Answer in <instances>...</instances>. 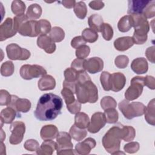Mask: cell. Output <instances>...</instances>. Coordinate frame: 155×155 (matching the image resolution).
Returning a JSON list of instances; mask_svg holds the SVG:
<instances>
[{"label": "cell", "instance_id": "cell-17", "mask_svg": "<svg viewBox=\"0 0 155 155\" xmlns=\"http://www.w3.org/2000/svg\"><path fill=\"white\" fill-rule=\"evenodd\" d=\"M96 140L92 137H88L75 146V151L78 154H88L91 150L96 147Z\"/></svg>", "mask_w": 155, "mask_h": 155}, {"label": "cell", "instance_id": "cell-44", "mask_svg": "<svg viewBox=\"0 0 155 155\" xmlns=\"http://www.w3.org/2000/svg\"><path fill=\"white\" fill-rule=\"evenodd\" d=\"M85 59L76 58L73 61L71 64V67L74 69L76 71L79 72L82 71H85Z\"/></svg>", "mask_w": 155, "mask_h": 155}, {"label": "cell", "instance_id": "cell-5", "mask_svg": "<svg viewBox=\"0 0 155 155\" xmlns=\"http://www.w3.org/2000/svg\"><path fill=\"white\" fill-rule=\"evenodd\" d=\"M121 124L114 125L105 134L102 139L104 148L105 150L114 154L120 150L121 142Z\"/></svg>", "mask_w": 155, "mask_h": 155}, {"label": "cell", "instance_id": "cell-32", "mask_svg": "<svg viewBox=\"0 0 155 155\" xmlns=\"http://www.w3.org/2000/svg\"><path fill=\"white\" fill-rule=\"evenodd\" d=\"M136 136L135 129L128 125H121V139L125 142L133 140Z\"/></svg>", "mask_w": 155, "mask_h": 155}, {"label": "cell", "instance_id": "cell-52", "mask_svg": "<svg viewBox=\"0 0 155 155\" xmlns=\"http://www.w3.org/2000/svg\"><path fill=\"white\" fill-rule=\"evenodd\" d=\"M86 41L84 40L82 36H78L72 39L71 41V46L73 48H78L82 45H85Z\"/></svg>", "mask_w": 155, "mask_h": 155}, {"label": "cell", "instance_id": "cell-8", "mask_svg": "<svg viewBox=\"0 0 155 155\" xmlns=\"http://www.w3.org/2000/svg\"><path fill=\"white\" fill-rule=\"evenodd\" d=\"M21 78L25 80H31L33 78L42 77L47 74L46 70L39 65H23L19 70Z\"/></svg>", "mask_w": 155, "mask_h": 155}, {"label": "cell", "instance_id": "cell-14", "mask_svg": "<svg viewBox=\"0 0 155 155\" xmlns=\"http://www.w3.org/2000/svg\"><path fill=\"white\" fill-rule=\"evenodd\" d=\"M71 137L69 133L61 131L59 132L56 137V153L67 149L73 148V145L71 141Z\"/></svg>", "mask_w": 155, "mask_h": 155}, {"label": "cell", "instance_id": "cell-13", "mask_svg": "<svg viewBox=\"0 0 155 155\" xmlns=\"http://www.w3.org/2000/svg\"><path fill=\"white\" fill-rule=\"evenodd\" d=\"M17 31L13 26V19L7 18L0 25V41H3L14 36Z\"/></svg>", "mask_w": 155, "mask_h": 155}, {"label": "cell", "instance_id": "cell-29", "mask_svg": "<svg viewBox=\"0 0 155 155\" xmlns=\"http://www.w3.org/2000/svg\"><path fill=\"white\" fill-rule=\"evenodd\" d=\"M133 27V19L131 15H125L122 17L118 23L117 28L120 32H127Z\"/></svg>", "mask_w": 155, "mask_h": 155}, {"label": "cell", "instance_id": "cell-39", "mask_svg": "<svg viewBox=\"0 0 155 155\" xmlns=\"http://www.w3.org/2000/svg\"><path fill=\"white\" fill-rule=\"evenodd\" d=\"M101 108L105 110L108 108H115L117 106V102L115 99L110 96H104L101 101L100 102Z\"/></svg>", "mask_w": 155, "mask_h": 155}, {"label": "cell", "instance_id": "cell-11", "mask_svg": "<svg viewBox=\"0 0 155 155\" xmlns=\"http://www.w3.org/2000/svg\"><path fill=\"white\" fill-rule=\"evenodd\" d=\"M7 107L13 108L17 113L18 117H21V113H27L31 108L30 101L25 98H19L16 95H12L11 101Z\"/></svg>", "mask_w": 155, "mask_h": 155}, {"label": "cell", "instance_id": "cell-12", "mask_svg": "<svg viewBox=\"0 0 155 155\" xmlns=\"http://www.w3.org/2000/svg\"><path fill=\"white\" fill-rule=\"evenodd\" d=\"M106 118L104 113L101 112L94 113L90 121L88 131L91 133H96L100 131L106 124Z\"/></svg>", "mask_w": 155, "mask_h": 155}, {"label": "cell", "instance_id": "cell-16", "mask_svg": "<svg viewBox=\"0 0 155 155\" xmlns=\"http://www.w3.org/2000/svg\"><path fill=\"white\" fill-rule=\"evenodd\" d=\"M126 83V78L125 75L120 72L114 73L110 77V88L114 92L120 91L124 87Z\"/></svg>", "mask_w": 155, "mask_h": 155}, {"label": "cell", "instance_id": "cell-48", "mask_svg": "<svg viewBox=\"0 0 155 155\" xmlns=\"http://www.w3.org/2000/svg\"><path fill=\"white\" fill-rule=\"evenodd\" d=\"M129 62V58L126 55H119L114 59L115 65L119 68H125Z\"/></svg>", "mask_w": 155, "mask_h": 155}, {"label": "cell", "instance_id": "cell-31", "mask_svg": "<svg viewBox=\"0 0 155 155\" xmlns=\"http://www.w3.org/2000/svg\"><path fill=\"white\" fill-rule=\"evenodd\" d=\"M69 134L72 139L76 141H81L83 140L87 134V131L84 128H81L73 124L70 130Z\"/></svg>", "mask_w": 155, "mask_h": 155}, {"label": "cell", "instance_id": "cell-54", "mask_svg": "<svg viewBox=\"0 0 155 155\" xmlns=\"http://www.w3.org/2000/svg\"><path fill=\"white\" fill-rule=\"evenodd\" d=\"M144 85L151 90L155 89V79L152 76L147 75L144 77Z\"/></svg>", "mask_w": 155, "mask_h": 155}, {"label": "cell", "instance_id": "cell-20", "mask_svg": "<svg viewBox=\"0 0 155 155\" xmlns=\"http://www.w3.org/2000/svg\"><path fill=\"white\" fill-rule=\"evenodd\" d=\"M131 70L136 74H144L147 72L148 64L144 58H137L134 59L131 64Z\"/></svg>", "mask_w": 155, "mask_h": 155}, {"label": "cell", "instance_id": "cell-56", "mask_svg": "<svg viewBox=\"0 0 155 155\" xmlns=\"http://www.w3.org/2000/svg\"><path fill=\"white\" fill-rule=\"evenodd\" d=\"M154 46H151L147 48L145 51V55L147 58L151 63H154Z\"/></svg>", "mask_w": 155, "mask_h": 155}, {"label": "cell", "instance_id": "cell-22", "mask_svg": "<svg viewBox=\"0 0 155 155\" xmlns=\"http://www.w3.org/2000/svg\"><path fill=\"white\" fill-rule=\"evenodd\" d=\"M38 86L41 91L51 90L56 87V81L52 76L46 74L38 81Z\"/></svg>", "mask_w": 155, "mask_h": 155}, {"label": "cell", "instance_id": "cell-34", "mask_svg": "<svg viewBox=\"0 0 155 155\" xmlns=\"http://www.w3.org/2000/svg\"><path fill=\"white\" fill-rule=\"evenodd\" d=\"M50 38L54 42H60L65 38V32L59 27H54L50 32Z\"/></svg>", "mask_w": 155, "mask_h": 155}, {"label": "cell", "instance_id": "cell-45", "mask_svg": "<svg viewBox=\"0 0 155 155\" xmlns=\"http://www.w3.org/2000/svg\"><path fill=\"white\" fill-rule=\"evenodd\" d=\"M155 1L154 0L150 1L148 4L147 5L146 8L143 10L142 14L147 18H151L155 16Z\"/></svg>", "mask_w": 155, "mask_h": 155}, {"label": "cell", "instance_id": "cell-6", "mask_svg": "<svg viewBox=\"0 0 155 155\" xmlns=\"http://www.w3.org/2000/svg\"><path fill=\"white\" fill-rule=\"evenodd\" d=\"M119 109L127 119H132L136 117L142 116L146 109L145 105L139 102L130 103L129 101L124 99L119 103Z\"/></svg>", "mask_w": 155, "mask_h": 155}, {"label": "cell", "instance_id": "cell-55", "mask_svg": "<svg viewBox=\"0 0 155 155\" xmlns=\"http://www.w3.org/2000/svg\"><path fill=\"white\" fill-rule=\"evenodd\" d=\"M91 80L90 77L85 71H82L78 72L77 74V82L83 83L86 81Z\"/></svg>", "mask_w": 155, "mask_h": 155}, {"label": "cell", "instance_id": "cell-18", "mask_svg": "<svg viewBox=\"0 0 155 155\" xmlns=\"http://www.w3.org/2000/svg\"><path fill=\"white\" fill-rule=\"evenodd\" d=\"M147 0H129L128 1V10L129 15L142 14L143 10L148 4Z\"/></svg>", "mask_w": 155, "mask_h": 155}, {"label": "cell", "instance_id": "cell-50", "mask_svg": "<svg viewBox=\"0 0 155 155\" xmlns=\"http://www.w3.org/2000/svg\"><path fill=\"white\" fill-rule=\"evenodd\" d=\"M140 148V145L137 142H131L127 143L124 147V151L130 154H133L137 153Z\"/></svg>", "mask_w": 155, "mask_h": 155}, {"label": "cell", "instance_id": "cell-36", "mask_svg": "<svg viewBox=\"0 0 155 155\" xmlns=\"http://www.w3.org/2000/svg\"><path fill=\"white\" fill-rule=\"evenodd\" d=\"M82 36L86 42L90 43H93L98 39L97 33L90 28H85L82 32Z\"/></svg>", "mask_w": 155, "mask_h": 155}, {"label": "cell", "instance_id": "cell-46", "mask_svg": "<svg viewBox=\"0 0 155 155\" xmlns=\"http://www.w3.org/2000/svg\"><path fill=\"white\" fill-rule=\"evenodd\" d=\"M64 74L65 77V81L67 82H77L78 71H76L73 68L71 67L67 68L64 71Z\"/></svg>", "mask_w": 155, "mask_h": 155}, {"label": "cell", "instance_id": "cell-59", "mask_svg": "<svg viewBox=\"0 0 155 155\" xmlns=\"http://www.w3.org/2000/svg\"><path fill=\"white\" fill-rule=\"evenodd\" d=\"M58 155H67V154H77L76 151L74 150L73 148H70V149H67V150H64L62 151H60L58 153H56Z\"/></svg>", "mask_w": 155, "mask_h": 155}, {"label": "cell", "instance_id": "cell-41", "mask_svg": "<svg viewBox=\"0 0 155 155\" xmlns=\"http://www.w3.org/2000/svg\"><path fill=\"white\" fill-rule=\"evenodd\" d=\"M101 32L102 37L106 41H110L113 37V30L112 27L108 23H104L101 27Z\"/></svg>", "mask_w": 155, "mask_h": 155}, {"label": "cell", "instance_id": "cell-33", "mask_svg": "<svg viewBox=\"0 0 155 155\" xmlns=\"http://www.w3.org/2000/svg\"><path fill=\"white\" fill-rule=\"evenodd\" d=\"M73 10L76 16L81 19H84L87 16V8L86 4L83 1L76 2L73 7Z\"/></svg>", "mask_w": 155, "mask_h": 155}, {"label": "cell", "instance_id": "cell-21", "mask_svg": "<svg viewBox=\"0 0 155 155\" xmlns=\"http://www.w3.org/2000/svg\"><path fill=\"white\" fill-rule=\"evenodd\" d=\"M59 133L58 129L54 125H45L43 126L40 131V136L42 139L53 140L56 138Z\"/></svg>", "mask_w": 155, "mask_h": 155}, {"label": "cell", "instance_id": "cell-9", "mask_svg": "<svg viewBox=\"0 0 155 155\" xmlns=\"http://www.w3.org/2000/svg\"><path fill=\"white\" fill-rule=\"evenodd\" d=\"M6 52L7 57L11 60H27L31 55L29 50L21 47L17 44L12 43L7 45Z\"/></svg>", "mask_w": 155, "mask_h": 155}, {"label": "cell", "instance_id": "cell-47", "mask_svg": "<svg viewBox=\"0 0 155 155\" xmlns=\"http://www.w3.org/2000/svg\"><path fill=\"white\" fill-rule=\"evenodd\" d=\"M90 53V48L87 45H84L76 49L75 54L77 58L85 59L87 58Z\"/></svg>", "mask_w": 155, "mask_h": 155}, {"label": "cell", "instance_id": "cell-28", "mask_svg": "<svg viewBox=\"0 0 155 155\" xmlns=\"http://www.w3.org/2000/svg\"><path fill=\"white\" fill-rule=\"evenodd\" d=\"M42 13L41 7L38 4H32L27 8L26 15L28 19L36 21L39 19Z\"/></svg>", "mask_w": 155, "mask_h": 155}, {"label": "cell", "instance_id": "cell-10", "mask_svg": "<svg viewBox=\"0 0 155 155\" xmlns=\"http://www.w3.org/2000/svg\"><path fill=\"white\" fill-rule=\"evenodd\" d=\"M10 131L12 133L9 137L10 143L18 145L23 140L25 132V125L22 121H15L11 124Z\"/></svg>", "mask_w": 155, "mask_h": 155}, {"label": "cell", "instance_id": "cell-4", "mask_svg": "<svg viewBox=\"0 0 155 155\" xmlns=\"http://www.w3.org/2000/svg\"><path fill=\"white\" fill-rule=\"evenodd\" d=\"M131 15L133 19V27L134 31L132 39L134 44L140 45L144 44L148 38L147 33L150 30V24L143 14H133Z\"/></svg>", "mask_w": 155, "mask_h": 155}, {"label": "cell", "instance_id": "cell-1", "mask_svg": "<svg viewBox=\"0 0 155 155\" xmlns=\"http://www.w3.org/2000/svg\"><path fill=\"white\" fill-rule=\"evenodd\" d=\"M63 101L61 97L51 93L42 95L34 111L35 117L41 121L54 120L61 114Z\"/></svg>", "mask_w": 155, "mask_h": 155}, {"label": "cell", "instance_id": "cell-23", "mask_svg": "<svg viewBox=\"0 0 155 155\" xmlns=\"http://www.w3.org/2000/svg\"><path fill=\"white\" fill-rule=\"evenodd\" d=\"M134 44L132 37L123 36L116 39L114 42V47L115 48L120 51L128 50Z\"/></svg>", "mask_w": 155, "mask_h": 155}, {"label": "cell", "instance_id": "cell-38", "mask_svg": "<svg viewBox=\"0 0 155 155\" xmlns=\"http://www.w3.org/2000/svg\"><path fill=\"white\" fill-rule=\"evenodd\" d=\"M15 70L14 64L12 61H7L2 64L1 66V74L5 77L12 76Z\"/></svg>", "mask_w": 155, "mask_h": 155}, {"label": "cell", "instance_id": "cell-58", "mask_svg": "<svg viewBox=\"0 0 155 155\" xmlns=\"http://www.w3.org/2000/svg\"><path fill=\"white\" fill-rule=\"evenodd\" d=\"M76 1L74 0H64L61 1V4L67 8H71L74 7Z\"/></svg>", "mask_w": 155, "mask_h": 155}, {"label": "cell", "instance_id": "cell-7", "mask_svg": "<svg viewBox=\"0 0 155 155\" xmlns=\"http://www.w3.org/2000/svg\"><path fill=\"white\" fill-rule=\"evenodd\" d=\"M144 86V77H133L131 80L130 86L125 92V99L134 101L137 99L142 94Z\"/></svg>", "mask_w": 155, "mask_h": 155}, {"label": "cell", "instance_id": "cell-25", "mask_svg": "<svg viewBox=\"0 0 155 155\" xmlns=\"http://www.w3.org/2000/svg\"><path fill=\"white\" fill-rule=\"evenodd\" d=\"M16 116V111L12 107H7V108L2 110L0 114L1 127H2L3 124H12L15 120Z\"/></svg>", "mask_w": 155, "mask_h": 155}, {"label": "cell", "instance_id": "cell-24", "mask_svg": "<svg viewBox=\"0 0 155 155\" xmlns=\"http://www.w3.org/2000/svg\"><path fill=\"white\" fill-rule=\"evenodd\" d=\"M54 150H56V142L52 140H45L36 152L39 155H51Z\"/></svg>", "mask_w": 155, "mask_h": 155}, {"label": "cell", "instance_id": "cell-37", "mask_svg": "<svg viewBox=\"0 0 155 155\" xmlns=\"http://www.w3.org/2000/svg\"><path fill=\"white\" fill-rule=\"evenodd\" d=\"M104 114L106 118V121L108 124H115L119 119V114L117 111L113 108H108L104 110Z\"/></svg>", "mask_w": 155, "mask_h": 155}, {"label": "cell", "instance_id": "cell-15", "mask_svg": "<svg viewBox=\"0 0 155 155\" xmlns=\"http://www.w3.org/2000/svg\"><path fill=\"white\" fill-rule=\"evenodd\" d=\"M38 46L44 50L47 53L51 54L56 50V46L50 36L46 35H41L37 39Z\"/></svg>", "mask_w": 155, "mask_h": 155}, {"label": "cell", "instance_id": "cell-42", "mask_svg": "<svg viewBox=\"0 0 155 155\" xmlns=\"http://www.w3.org/2000/svg\"><path fill=\"white\" fill-rule=\"evenodd\" d=\"M61 93L63 96L67 105L71 104L76 101L74 96V93L73 92L72 90L68 88L63 87L62 90L61 91Z\"/></svg>", "mask_w": 155, "mask_h": 155}, {"label": "cell", "instance_id": "cell-3", "mask_svg": "<svg viewBox=\"0 0 155 155\" xmlns=\"http://www.w3.org/2000/svg\"><path fill=\"white\" fill-rule=\"evenodd\" d=\"M75 94L81 104L95 103L98 99V90L91 80L83 83L76 82Z\"/></svg>", "mask_w": 155, "mask_h": 155}, {"label": "cell", "instance_id": "cell-51", "mask_svg": "<svg viewBox=\"0 0 155 155\" xmlns=\"http://www.w3.org/2000/svg\"><path fill=\"white\" fill-rule=\"evenodd\" d=\"M12 95L5 90H0V105L8 106L11 101Z\"/></svg>", "mask_w": 155, "mask_h": 155}, {"label": "cell", "instance_id": "cell-27", "mask_svg": "<svg viewBox=\"0 0 155 155\" xmlns=\"http://www.w3.org/2000/svg\"><path fill=\"white\" fill-rule=\"evenodd\" d=\"M154 106H155V99H151L147 107H146L145 114V119L147 122L153 126L155 125V116H154Z\"/></svg>", "mask_w": 155, "mask_h": 155}, {"label": "cell", "instance_id": "cell-40", "mask_svg": "<svg viewBox=\"0 0 155 155\" xmlns=\"http://www.w3.org/2000/svg\"><path fill=\"white\" fill-rule=\"evenodd\" d=\"M110 77L111 74L106 71H102L100 76V81L103 89L105 91H110Z\"/></svg>", "mask_w": 155, "mask_h": 155}, {"label": "cell", "instance_id": "cell-2", "mask_svg": "<svg viewBox=\"0 0 155 155\" xmlns=\"http://www.w3.org/2000/svg\"><path fill=\"white\" fill-rule=\"evenodd\" d=\"M13 26L15 30L24 36L36 37L40 34L38 22L29 20L25 14L13 18Z\"/></svg>", "mask_w": 155, "mask_h": 155}, {"label": "cell", "instance_id": "cell-30", "mask_svg": "<svg viewBox=\"0 0 155 155\" xmlns=\"http://www.w3.org/2000/svg\"><path fill=\"white\" fill-rule=\"evenodd\" d=\"M90 118L88 116L83 112H78L74 116V125L79 128H88L90 124Z\"/></svg>", "mask_w": 155, "mask_h": 155}, {"label": "cell", "instance_id": "cell-53", "mask_svg": "<svg viewBox=\"0 0 155 155\" xmlns=\"http://www.w3.org/2000/svg\"><path fill=\"white\" fill-rule=\"evenodd\" d=\"M67 108L70 113L76 114L81 111V104L78 100H76L71 104L67 105Z\"/></svg>", "mask_w": 155, "mask_h": 155}, {"label": "cell", "instance_id": "cell-57", "mask_svg": "<svg viewBox=\"0 0 155 155\" xmlns=\"http://www.w3.org/2000/svg\"><path fill=\"white\" fill-rule=\"evenodd\" d=\"M89 7L94 10H99L102 9L105 4L104 2L101 1H92L89 3Z\"/></svg>", "mask_w": 155, "mask_h": 155}, {"label": "cell", "instance_id": "cell-43", "mask_svg": "<svg viewBox=\"0 0 155 155\" xmlns=\"http://www.w3.org/2000/svg\"><path fill=\"white\" fill-rule=\"evenodd\" d=\"M38 22L41 35H46L50 32L51 27V24L46 19H41Z\"/></svg>", "mask_w": 155, "mask_h": 155}, {"label": "cell", "instance_id": "cell-19", "mask_svg": "<svg viewBox=\"0 0 155 155\" xmlns=\"http://www.w3.org/2000/svg\"><path fill=\"white\" fill-rule=\"evenodd\" d=\"M104 61L99 57L89 58L85 62V70L91 74H95L102 70Z\"/></svg>", "mask_w": 155, "mask_h": 155}, {"label": "cell", "instance_id": "cell-26", "mask_svg": "<svg viewBox=\"0 0 155 155\" xmlns=\"http://www.w3.org/2000/svg\"><path fill=\"white\" fill-rule=\"evenodd\" d=\"M104 24L103 19L101 16L97 14L91 15L88 19V24L91 29L96 32H101V29Z\"/></svg>", "mask_w": 155, "mask_h": 155}, {"label": "cell", "instance_id": "cell-49", "mask_svg": "<svg viewBox=\"0 0 155 155\" xmlns=\"http://www.w3.org/2000/svg\"><path fill=\"white\" fill-rule=\"evenodd\" d=\"M24 148L29 151H36L40 147L39 142L35 139H28L24 144Z\"/></svg>", "mask_w": 155, "mask_h": 155}, {"label": "cell", "instance_id": "cell-35", "mask_svg": "<svg viewBox=\"0 0 155 155\" xmlns=\"http://www.w3.org/2000/svg\"><path fill=\"white\" fill-rule=\"evenodd\" d=\"M25 8V3L21 0H15L11 4L12 12L16 16L24 14Z\"/></svg>", "mask_w": 155, "mask_h": 155}]
</instances>
